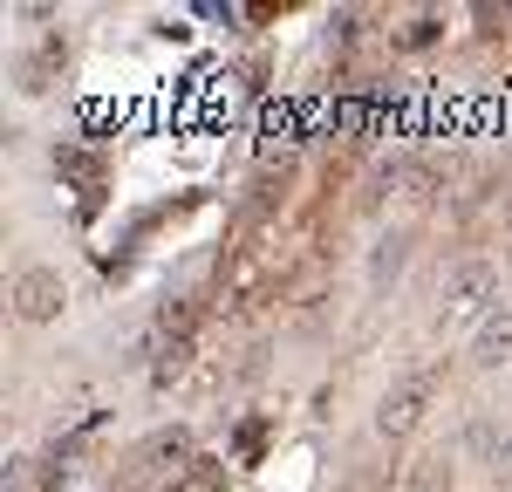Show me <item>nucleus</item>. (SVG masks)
<instances>
[{"label": "nucleus", "instance_id": "obj_1", "mask_svg": "<svg viewBox=\"0 0 512 492\" xmlns=\"http://www.w3.org/2000/svg\"><path fill=\"white\" fill-rule=\"evenodd\" d=\"M431 397H437V369L403 376L390 397H383V410H376V431H383V438H410V431H417V417L431 410Z\"/></svg>", "mask_w": 512, "mask_h": 492}, {"label": "nucleus", "instance_id": "obj_2", "mask_svg": "<svg viewBox=\"0 0 512 492\" xmlns=\"http://www.w3.org/2000/svg\"><path fill=\"white\" fill-rule=\"evenodd\" d=\"M62 301H69V287H62V274H48V267H28V274L14 281V315H21V322H55Z\"/></svg>", "mask_w": 512, "mask_h": 492}, {"label": "nucleus", "instance_id": "obj_3", "mask_svg": "<svg viewBox=\"0 0 512 492\" xmlns=\"http://www.w3.org/2000/svg\"><path fill=\"white\" fill-rule=\"evenodd\" d=\"M492 287H499V267H492V260H458V267L444 274V315H472Z\"/></svg>", "mask_w": 512, "mask_h": 492}, {"label": "nucleus", "instance_id": "obj_4", "mask_svg": "<svg viewBox=\"0 0 512 492\" xmlns=\"http://www.w3.org/2000/svg\"><path fill=\"white\" fill-rule=\"evenodd\" d=\"M55 171H62L69 185H82L89 199H96V192H103V178H110V171H103V158H96L89 144H62V151H55Z\"/></svg>", "mask_w": 512, "mask_h": 492}, {"label": "nucleus", "instance_id": "obj_5", "mask_svg": "<svg viewBox=\"0 0 512 492\" xmlns=\"http://www.w3.org/2000/svg\"><path fill=\"white\" fill-rule=\"evenodd\" d=\"M472 363H478V369H499V363H512V308H499L492 322L478 328V342H472Z\"/></svg>", "mask_w": 512, "mask_h": 492}, {"label": "nucleus", "instance_id": "obj_6", "mask_svg": "<svg viewBox=\"0 0 512 492\" xmlns=\"http://www.w3.org/2000/svg\"><path fill=\"white\" fill-rule=\"evenodd\" d=\"M164 492H226V458H192L178 472V486H164Z\"/></svg>", "mask_w": 512, "mask_h": 492}, {"label": "nucleus", "instance_id": "obj_7", "mask_svg": "<svg viewBox=\"0 0 512 492\" xmlns=\"http://www.w3.org/2000/svg\"><path fill=\"white\" fill-rule=\"evenodd\" d=\"M185 363H192V335H171V342L158 349V363H151V383H158V390H171V383L185 376Z\"/></svg>", "mask_w": 512, "mask_h": 492}, {"label": "nucleus", "instance_id": "obj_8", "mask_svg": "<svg viewBox=\"0 0 512 492\" xmlns=\"http://www.w3.org/2000/svg\"><path fill=\"white\" fill-rule=\"evenodd\" d=\"M62 62H69V41H62V35H48V41H41V55L28 62V69H21V76H28V89H48V76H55Z\"/></svg>", "mask_w": 512, "mask_h": 492}, {"label": "nucleus", "instance_id": "obj_9", "mask_svg": "<svg viewBox=\"0 0 512 492\" xmlns=\"http://www.w3.org/2000/svg\"><path fill=\"white\" fill-rule=\"evenodd\" d=\"M383 185H403L410 199H424V192L437 185V171H431V164H390V171H383Z\"/></svg>", "mask_w": 512, "mask_h": 492}, {"label": "nucleus", "instance_id": "obj_10", "mask_svg": "<svg viewBox=\"0 0 512 492\" xmlns=\"http://www.w3.org/2000/svg\"><path fill=\"white\" fill-rule=\"evenodd\" d=\"M335 492H390V465H355Z\"/></svg>", "mask_w": 512, "mask_h": 492}, {"label": "nucleus", "instance_id": "obj_11", "mask_svg": "<svg viewBox=\"0 0 512 492\" xmlns=\"http://www.w3.org/2000/svg\"><path fill=\"white\" fill-rule=\"evenodd\" d=\"M260 445H267V417H246V424H239L233 458H260Z\"/></svg>", "mask_w": 512, "mask_h": 492}, {"label": "nucleus", "instance_id": "obj_12", "mask_svg": "<svg viewBox=\"0 0 512 492\" xmlns=\"http://www.w3.org/2000/svg\"><path fill=\"white\" fill-rule=\"evenodd\" d=\"M185 451H192V438H185V431H164V438H151V445H144V458H185Z\"/></svg>", "mask_w": 512, "mask_h": 492}, {"label": "nucleus", "instance_id": "obj_13", "mask_svg": "<svg viewBox=\"0 0 512 492\" xmlns=\"http://www.w3.org/2000/svg\"><path fill=\"white\" fill-rule=\"evenodd\" d=\"M437 28H444V21H437V14H424V21H410V35H403V41H410V48H431Z\"/></svg>", "mask_w": 512, "mask_h": 492}]
</instances>
